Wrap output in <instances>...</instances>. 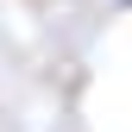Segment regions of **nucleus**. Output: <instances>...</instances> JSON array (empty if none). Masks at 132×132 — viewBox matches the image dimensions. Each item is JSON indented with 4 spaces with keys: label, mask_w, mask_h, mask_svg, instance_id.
Segmentation results:
<instances>
[{
    "label": "nucleus",
    "mask_w": 132,
    "mask_h": 132,
    "mask_svg": "<svg viewBox=\"0 0 132 132\" xmlns=\"http://www.w3.org/2000/svg\"><path fill=\"white\" fill-rule=\"evenodd\" d=\"M120 6H132V0H120Z\"/></svg>",
    "instance_id": "nucleus-1"
}]
</instances>
